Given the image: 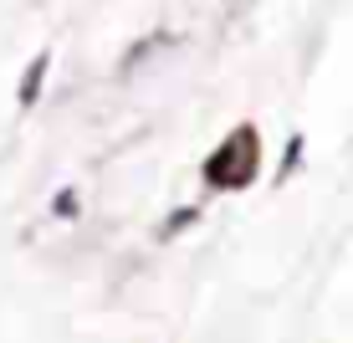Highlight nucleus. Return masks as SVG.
I'll return each mask as SVG.
<instances>
[{"label": "nucleus", "instance_id": "nucleus-2", "mask_svg": "<svg viewBox=\"0 0 353 343\" xmlns=\"http://www.w3.org/2000/svg\"><path fill=\"white\" fill-rule=\"evenodd\" d=\"M46 67H52V57H46V52L26 67V77H21V92H16L21 108H36V97H41V82H46Z\"/></svg>", "mask_w": 353, "mask_h": 343}, {"label": "nucleus", "instance_id": "nucleus-4", "mask_svg": "<svg viewBox=\"0 0 353 343\" xmlns=\"http://www.w3.org/2000/svg\"><path fill=\"white\" fill-rule=\"evenodd\" d=\"M72 210H77V195L62 190V195H57V215H72Z\"/></svg>", "mask_w": 353, "mask_h": 343}, {"label": "nucleus", "instance_id": "nucleus-1", "mask_svg": "<svg viewBox=\"0 0 353 343\" xmlns=\"http://www.w3.org/2000/svg\"><path fill=\"white\" fill-rule=\"evenodd\" d=\"M256 164H261V144H256V128L241 124L230 139L205 159V179H210L215 190H241L256 179Z\"/></svg>", "mask_w": 353, "mask_h": 343}, {"label": "nucleus", "instance_id": "nucleus-3", "mask_svg": "<svg viewBox=\"0 0 353 343\" xmlns=\"http://www.w3.org/2000/svg\"><path fill=\"white\" fill-rule=\"evenodd\" d=\"M194 220H200V210H194V205H190V210H174V215H169V226L159 231V236H174V231H185V226H194Z\"/></svg>", "mask_w": 353, "mask_h": 343}]
</instances>
